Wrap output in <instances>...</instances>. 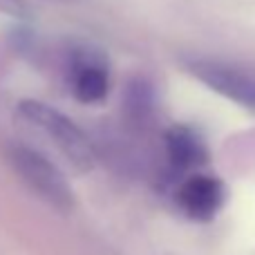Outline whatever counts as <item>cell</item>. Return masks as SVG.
<instances>
[{"mask_svg":"<svg viewBox=\"0 0 255 255\" xmlns=\"http://www.w3.org/2000/svg\"><path fill=\"white\" fill-rule=\"evenodd\" d=\"M126 117L134 126H143L154 115V90L145 79H132L126 90Z\"/></svg>","mask_w":255,"mask_h":255,"instance_id":"52a82bcc","label":"cell"},{"mask_svg":"<svg viewBox=\"0 0 255 255\" xmlns=\"http://www.w3.org/2000/svg\"><path fill=\"white\" fill-rule=\"evenodd\" d=\"M7 159L11 163V168L16 170V175L54 211H74L76 199L65 175L45 154H40L38 150L29 148L25 143H11L7 145Z\"/></svg>","mask_w":255,"mask_h":255,"instance_id":"7a4b0ae2","label":"cell"},{"mask_svg":"<svg viewBox=\"0 0 255 255\" xmlns=\"http://www.w3.org/2000/svg\"><path fill=\"white\" fill-rule=\"evenodd\" d=\"M188 70L217 94L231 99L238 106L255 110V79L247 72H240L235 67L222 65L215 61H190Z\"/></svg>","mask_w":255,"mask_h":255,"instance_id":"3957f363","label":"cell"},{"mask_svg":"<svg viewBox=\"0 0 255 255\" xmlns=\"http://www.w3.org/2000/svg\"><path fill=\"white\" fill-rule=\"evenodd\" d=\"M18 115L31 128L43 132L76 172H90L94 168L97 150L85 136V132L70 117L36 99H25L18 106Z\"/></svg>","mask_w":255,"mask_h":255,"instance_id":"6da1fadb","label":"cell"},{"mask_svg":"<svg viewBox=\"0 0 255 255\" xmlns=\"http://www.w3.org/2000/svg\"><path fill=\"white\" fill-rule=\"evenodd\" d=\"M72 92L81 103H101L110 92V76L103 56L94 49H79L72 56Z\"/></svg>","mask_w":255,"mask_h":255,"instance_id":"277c9868","label":"cell"},{"mask_svg":"<svg viewBox=\"0 0 255 255\" xmlns=\"http://www.w3.org/2000/svg\"><path fill=\"white\" fill-rule=\"evenodd\" d=\"M166 154L177 170H197L208 159L206 143L188 126H175L166 132Z\"/></svg>","mask_w":255,"mask_h":255,"instance_id":"8992f818","label":"cell"},{"mask_svg":"<svg viewBox=\"0 0 255 255\" xmlns=\"http://www.w3.org/2000/svg\"><path fill=\"white\" fill-rule=\"evenodd\" d=\"M226 199V186L211 175H190L177 190V204L193 220H211Z\"/></svg>","mask_w":255,"mask_h":255,"instance_id":"5b68a950","label":"cell"},{"mask_svg":"<svg viewBox=\"0 0 255 255\" xmlns=\"http://www.w3.org/2000/svg\"><path fill=\"white\" fill-rule=\"evenodd\" d=\"M0 13L11 16V18H25L27 4H25V0H0Z\"/></svg>","mask_w":255,"mask_h":255,"instance_id":"ba28073f","label":"cell"}]
</instances>
